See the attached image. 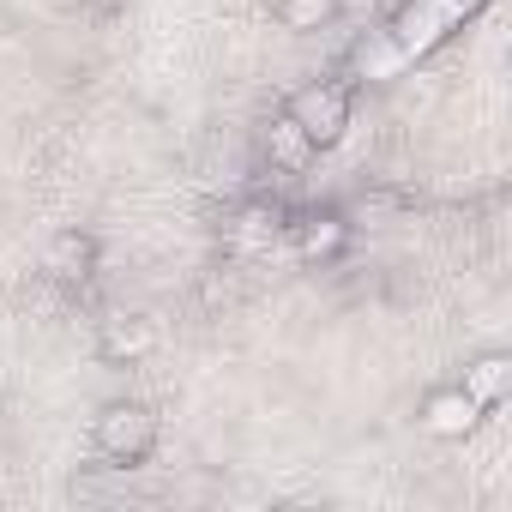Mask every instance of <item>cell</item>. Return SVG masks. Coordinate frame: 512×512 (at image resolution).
<instances>
[{
	"label": "cell",
	"instance_id": "cell-1",
	"mask_svg": "<svg viewBox=\"0 0 512 512\" xmlns=\"http://www.w3.org/2000/svg\"><path fill=\"white\" fill-rule=\"evenodd\" d=\"M157 434H163V422H157V410L139 404V398L103 404V410H97V428H91V440H97V452H103L109 464H145V458L157 452Z\"/></svg>",
	"mask_w": 512,
	"mask_h": 512
},
{
	"label": "cell",
	"instance_id": "cell-2",
	"mask_svg": "<svg viewBox=\"0 0 512 512\" xmlns=\"http://www.w3.org/2000/svg\"><path fill=\"white\" fill-rule=\"evenodd\" d=\"M284 223H290V205L278 199H247L223 217V253L229 260H260L284 241Z\"/></svg>",
	"mask_w": 512,
	"mask_h": 512
},
{
	"label": "cell",
	"instance_id": "cell-3",
	"mask_svg": "<svg viewBox=\"0 0 512 512\" xmlns=\"http://www.w3.org/2000/svg\"><path fill=\"white\" fill-rule=\"evenodd\" d=\"M350 235H356V223H350L344 211H332V205L290 211V223H284V241L296 247V260H308V266H332V260H344Z\"/></svg>",
	"mask_w": 512,
	"mask_h": 512
},
{
	"label": "cell",
	"instance_id": "cell-4",
	"mask_svg": "<svg viewBox=\"0 0 512 512\" xmlns=\"http://www.w3.org/2000/svg\"><path fill=\"white\" fill-rule=\"evenodd\" d=\"M350 85H338V79H314V85H302L296 97H290V115L302 121V133L326 151V145H338L344 133H350Z\"/></svg>",
	"mask_w": 512,
	"mask_h": 512
},
{
	"label": "cell",
	"instance_id": "cell-5",
	"mask_svg": "<svg viewBox=\"0 0 512 512\" xmlns=\"http://www.w3.org/2000/svg\"><path fill=\"white\" fill-rule=\"evenodd\" d=\"M157 350V320L151 314H139V308H109L103 320H97V356L109 362V368H133V362H145Z\"/></svg>",
	"mask_w": 512,
	"mask_h": 512
},
{
	"label": "cell",
	"instance_id": "cell-6",
	"mask_svg": "<svg viewBox=\"0 0 512 512\" xmlns=\"http://www.w3.org/2000/svg\"><path fill=\"white\" fill-rule=\"evenodd\" d=\"M103 266V247L91 229H55L49 247H43V278L61 284V290H85Z\"/></svg>",
	"mask_w": 512,
	"mask_h": 512
},
{
	"label": "cell",
	"instance_id": "cell-7",
	"mask_svg": "<svg viewBox=\"0 0 512 512\" xmlns=\"http://www.w3.org/2000/svg\"><path fill=\"white\" fill-rule=\"evenodd\" d=\"M260 151H266V163H272L278 175H302V169L320 157V145L302 133V121H296L290 109H278V115L260 127Z\"/></svg>",
	"mask_w": 512,
	"mask_h": 512
},
{
	"label": "cell",
	"instance_id": "cell-8",
	"mask_svg": "<svg viewBox=\"0 0 512 512\" xmlns=\"http://www.w3.org/2000/svg\"><path fill=\"white\" fill-rule=\"evenodd\" d=\"M476 422H482V404H476L464 386H440V392H428V404H422V428H428L434 440H464Z\"/></svg>",
	"mask_w": 512,
	"mask_h": 512
},
{
	"label": "cell",
	"instance_id": "cell-9",
	"mask_svg": "<svg viewBox=\"0 0 512 512\" xmlns=\"http://www.w3.org/2000/svg\"><path fill=\"white\" fill-rule=\"evenodd\" d=\"M482 410H494L506 392H512V356H500V350H488V356H476L470 368H464V380H458Z\"/></svg>",
	"mask_w": 512,
	"mask_h": 512
},
{
	"label": "cell",
	"instance_id": "cell-10",
	"mask_svg": "<svg viewBox=\"0 0 512 512\" xmlns=\"http://www.w3.org/2000/svg\"><path fill=\"white\" fill-rule=\"evenodd\" d=\"M332 13H338V0H278L284 31H320V25H332Z\"/></svg>",
	"mask_w": 512,
	"mask_h": 512
},
{
	"label": "cell",
	"instance_id": "cell-11",
	"mask_svg": "<svg viewBox=\"0 0 512 512\" xmlns=\"http://www.w3.org/2000/svg\"><path fill=\"white\" fill-rule=\"evenodd\" d=\"M97 7H115V0H97Z\"/></svg>",
	"mask_w": 512,
	"mask_h": 512
}]
</instances>
